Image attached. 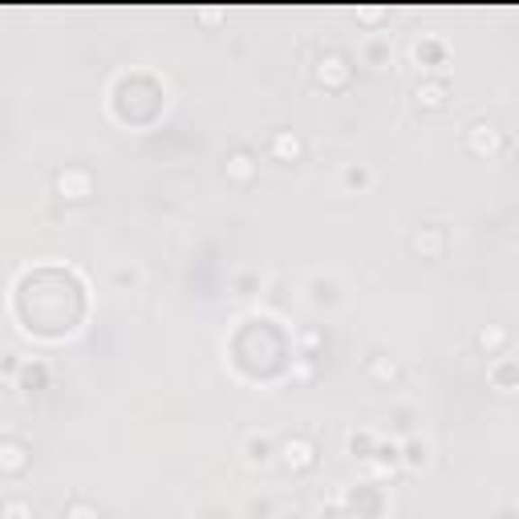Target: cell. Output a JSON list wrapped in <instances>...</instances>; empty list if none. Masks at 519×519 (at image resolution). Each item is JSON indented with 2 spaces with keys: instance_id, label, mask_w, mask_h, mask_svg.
I'll return each mask as SVG.
<instances>
[{
  "instance_id": "cell-1",
  "label": "cell",
  "mask_w": 519,
  "mask_h": 519,
  "mask_svg": "<svg viewBox=\"0 0 519 519\" xmlns=\"http://www.w3.org/2000/svg\"><path fill=\"white\" fill-rule=\"evenodd\" d=\"M313 73H316V81H321L324 89H345V86H349V77H353V65H349V57H345V53L329 49V53L316 57Z\"/></svg>"
},
{
  "instance_id": "cell-2",
  "label": "cell",
  "mask_w": 519,
  "mask_h": 519,
  "mask_svg": "<svg viewBox=\"0 0 519 519\" xmlns=\"http://www.w3.org/2000/svg\"><path fill=\"white\" fill-rule=\"evenodd\" d=\"M276 454H280V462H284L288 470H308V467H316V442H313V438H305V434L284 438Z\"/></svg>"
},
{
  "instance_id": "cell-3",
  "label": "cell",
  "mask_w": 519,
  "mask_h": 519,
  "mask_svg": "<svg viewBox=\"0 0 519 519\" xmlns=\"http://www.w3.org/2000/svg\"><path fill=\"white\" fill-rule=\"evenodd\" d=\"M57 195L69 203H86L89 195H94V175H89L86 167H65L61 175H57Z\"/></svg>"
},
{
  "instance_id": "cell-4",
  "label": "cell",
  "mask_w": 519,
  "mask_h": 519,
  "mask_svg": "<svg viewBox=\"0 0 519 519\" xmlns=\"http://www.w3.org/2000/svg\"><path fill=\"white\" fill-rule=\"evenodd\" d=\"M410 248L418 251L422 260H442L446 256V227H438V223L418 227V232L410 235Z\"/></svg>"
},
{
  "instance_id": "cell-5",
  "label": "cell",
  "mask_w": 519,
  "mask_h": 519,
  "mask_svg": "<svg viewBox=\"0 0 519 519\" xmlns=\"http://www.w3.org/2000/svg\"><path fill=\"white\" fill-rule=\"evenodd\" d=\"M32 462V451L21 442V438H0V475H24Z\"/></svg>"
},
{
  "instance_id": "cell-6",
  "label": "cell",
  "mask_w": 519,
  "mask_h": 519,
  "mask_svg": "<svg viewBox=\"0 0 519 519\" xmlns=\"http://www.w3.org/2000/svg\"><path fill=\"white\" fill-rule=\"evenodd\" d=\"M467 146H470V154H478V159H491V154L503 150V134L491 126V122H475V126L467 130Z\"/></svg>"
},
{
  "instance_id": "cell-7",
  "label": "cell",
  "mask_w": 519,
  "mask_h": 519,
  "mask_svg": "<svg viewBox=\"0 0 519 519\" xmlns=\"http://www.w3.org/2000/svg\"><path fill=\"white\" fill-rule=\"evenodd\" d=\"M414 97H418L422 110H442L446 97H451V86H446L442 77H422L418 89H414Z\"/></svg>"
},
{
  "instance_id": "cell-8",
  "label": "cell",
  "mask_w": 519,
  "mask_h": 519,
  "mask_svg": "<svg viewBox=\"0 0 519 519\" xmlns=\"http://www.w3.org/2000/svg\"><path fill=\"white\" fill-rule=\"evenodd\" d=\"M268 150L280 162H296L300 154H305V142H300V134H292V130H276V134L268 138Z\"/></svg>"
},
{
  "instance_id": "cell-9",
  "label": "cell",
  "mask_w": 519,
  "mask_h": 519,
  "mask_svg": "<svg viewBox=\"0 0 519 519\" xmlns=\"http://www.w3.org/2000/svg\"><path fill=\"white\" fill-rule=\"evenodd\" d=\"M256 170H260V162H256V154H251V150H232V154H227V178H232V183L248 187L251 178H256Z\"/></svg>"
},
{
  "instance_id": "cell-10",
  "label": "cell",
  "mask_w": 519,
  "mask_h": 519,
  "mask_svg": "<svg viewBox=\"0 0 519 519\" xmlns=\"http://www.w3.org/2000/svg\"><path fill=\"white\" fill-rule=\"evenodd\" d=\"M507 345H511V332L503 329V324H487V329L475 332V349H478V353H487V357L507 353Z\"/></svg>"
},
{
  "instance_id": "cell-11",
  "label": "cell",
  "mask_w": 519,
  "mask_h": 519,
  "mask_svg": "<svg viewBox=\"0 0 519 519\" xmlns=\"http://www.w3.org/2000/svg\"><path fill=\"white\" fill-rule=\"evenodd\" d=\"M365 373H369L373 381H381V386H394L397 378H402V369H397V361H389V357L373 353L369 361H365Z\"/></svg>"
},
{
  "instance_id": "cell-12",
  "label": "cell",
  "mask_w": 519,
  "mask_h": 519,
  "mask_svg": "<svg viewBox=\"0 0 519 519\" xmlns=\"http://www.w3.org/2000/svg\"><path fill=\"white\" fill-rule=\"evenodd\" d=\"M491 378H495V386H499L503 394H511V389H515V361H511V357H503V361L491 369Z\"/></svg>"
},
{
  "instance_id": "cell-13",
  "label": "cell",
  "mask_w": 519,
  "mask_h": 519,
  "mask_svg": "<svg viewBox=\"0 0 519 519\" xmlns=\"http://www.w3.org/2000/svg\"><path fill=\"white\" fill-rule=\"evenodd\" d=\"M0 519H32V503L13 495V499H5V507H0Z\"/></svg>"
},
{
  "instance_id": "cell-14",
  "label": "cell",
  "mask_w": 519,
  "mask_h": 519,
  "mask_svg": "<svg viewBox=\"0 0 519 519\" xmlns=\"http://www.w3.org/2000/svg\"><path fill=\"white\" fill-rule=\"evenodd\" d=\"M268 459H272V442H268L264 434H260V438H248V462H251V467H256V462L264 467Z\"/></svg>"
},
{
  "instance_id": "cell-15",
  "label": "cell",
  "mask_w": 519,
  "mask_h": 519,
  "mask_svg": "<svg viewBox=\"0 0 519 519\" xmlns=\"http://www.w3.org/2000/svg\"><path fill=\"white\" fill-rule=\"evenodd\" d=\"M373 434L369 430H357V434H349V451H353V459H369V451H373Z\"/></svg>"
},
{
  "instance_id": "cell-16",
  "label": "cell",
  "mask_w": 519,
  "mask_h": 519,
  "mask_svg": "<svg viewBox=\"0 0 519 519\" xmlns=\"http://www.w3.org/2000/svg\"><path fill=\"white\" fill-rule=\"evenodd\" d=\"M65 519H102V515H97V507L89 499H73L69 507H65Z\"/></svg>"
},
{
  "instance_id": "cell-17",
  "label": "cell",
  "mask_w": 519,
  "mask_h": 519,
  "mask_svg": "<svg viewBox=\"0 0 519 519\" xmlns=\"http://www.w3.org/2000/svg\"><path fill=\"white\" fill-rule=\"evenodd\" d=\"M405 462H410V467H426V462H430L426 442H410V446H405Z\"/></svg>"
},
{
  "instance_id": "cell-18",
  "label": "cell",
  "mask_w": 519,
  "mask_h": 519,
  "mask_svg": "<svg viewBox=\"0 0 519 519\" xmlns=\"http://www.w3.org/2000/svg\"><path fill=\"white\" fill-rule=\"evenodd\" d=\"M345 187H369V170H365V167H345Z\"/></svg>"
}]
</instances>
